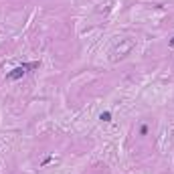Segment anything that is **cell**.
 <instances>
[{"instance_id": "obj_1", "label": "cell", "mask_w": 174, "mask_h": 174, "mask_svg": "<svg viewBox=\"0 0 174 174\" xmlns=\"http://www.w3.org/2000/svg\"><path fill=\"white\" fill-rule=\"evenodd\" d=\"M37 67H39V63H28V65L16 67V69L12 71V73H8V75H6V79H10V81H12V79H18L20 75H24V73H27L28 69H37Z\"/></svg>"}, {"instance_id": "obj_2", "label": "cell", "mask_w": 174, "mask_h": 174, "mask_svg": "<svg viewBox=\"0 0 174 174\" xmlns=\"http://www.w3.org/2000/svg\"><path fill=\"white\" fill-rule=\"evenodd\" d=\"M109 117H112V116H109V112H105V113H101V120H105V122H109Z\"/></svg>"}, {"instance_id": "obj_3", "label": "cell", "mask_w": 174, "mask_h": 174, "mask_svg": "<svg viewBox=\"0 0 174 174\" xmlns=\"http://www.w3.org/2000/svg\"><path fill=\"white\" fill-rule=\"evenodd\" d=\"M170 47H174V39H172V41H170Z\"/></svg>"}]
</instances>
